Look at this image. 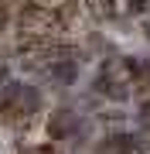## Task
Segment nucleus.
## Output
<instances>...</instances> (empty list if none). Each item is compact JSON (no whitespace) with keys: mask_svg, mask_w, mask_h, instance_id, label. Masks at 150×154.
Wrapping results in <instances>:
<instances>
[{"mask_svg":"<svg viewBox=\"0 0 150 154\" xmlns=\"http://www.w3.org/2000/svg\"><path fill=\"white\" fill-rule=\"evenodd\" d=\"M48 79L58 82V86H72L75 79H78V62L75 58H55L48 65Z\"/></svg>","mask_w":150,"mask_h":154,"instance_id":"nucleus-1","label":"nucleus"},{"mask_svg":"<svg viewBox=\"0 0 150 154\" xmlns=\"http://www.w3.org/2000/svg\"><path fill=\"white\" fill-rule=\"evenodd\" d=\"M137 120H140V127H147V130H150V99L140 106V116H137Z\"/></svg>","mask_w":150,"mask_h":154,"instance_id":"nucleus-2","label":"nucleus"},{"mask_svg":"<svg viewBox=\"0 0 150 154\" xmlns=\"http://www.w3.org/2000/svg\"><path fill=\"white\" fill-rule=\"evenodd\" d=\"M126 7H130V14H143L147 11V0H130Z\"/></svg>","mask_w":150,"mask_h":154,"instance_id":"nucleus-3","label":"nucleus"},{"mask_svg":"<svg viewBox=\"0 0 150 154\" xmlns=\"http://www.w3.org/2000/svg\"><path fill=\"white\" fill-rule=\"evenodd\" d=\"M137 82H140V86H143V89H150V62H147V69H143V75H140V79H137Z\"/></svg>","mask_w":150,"mask_h":154,"instance_id":"nucleus-4","label":"nucleus"}]
</instances>
